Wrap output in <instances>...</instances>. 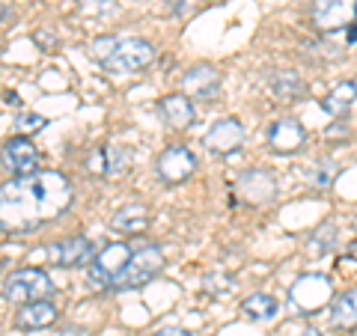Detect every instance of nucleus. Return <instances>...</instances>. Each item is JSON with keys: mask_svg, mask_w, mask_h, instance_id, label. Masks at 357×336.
Listing matches in <instances>:
<instances>
[{"mask_svg": "<svg viewBox=\"0 0 357 336\" xmlns=\"http://www.w3.org/2000/svg\"><path fill=\"white\" fill-rule=\"evenodd\" d=\"M75 203L72 182L57 170L15 176L0 185V232L27 235L63 217Z\"/></svg>", "mask_w": 357, "mask_h": 336, "instance_id": "obj_1", "label": "nucleus"}, {"mask_svg": "<svg viewBox=\"0 0 357 336\" xmlns=\"http://www.w3.org/2000/svg\"><path fill=\"white\" fill-rule=\"evenodd\" d=\"M3 295L15 304H36V300H51L57 295V286L39 268H18L3 280Z\"/></svg>", "mask_w": 357, "mask_h": 336, "instance_id": "obj_2", "label": "nucleus"}, {"mask_svg": "<svg viewBox=\"0 0 357 336\" xmlns=\"http://www.w3.org/2000/svg\"><path fill=\"white\" fill-rule=\"evenodd\" d=\"M131 259V247L128 244H107L105 250H98L93 256V262L86 265V286L93 292H102V289H114L116 277L122 274V268Z\"/></svg>", "mask_w": 357, "mask_h": 336, "instance_id": "obj_3", "label": "nucleus"}, {"mask_svg": "<svg viewBox=\"0 0 357 336\" xmlns=\"http://www.w3.org/2000/svg\"><path fill=\"white\" fill-rule=\"evenodd\" d=\"M161 268H164L161 247H152V244H149V247L134 250L128 265L122 268V274L116 277L114 292H128V289H140V286L152 283V280L161 274Z\"/></svg>", "mask_w": 357, "mask_h": 336, "instance_id": "obj_4", "label": "nucleus"}, {"mask_svg": "<svg viewBox=\"0 0 357 336\" xmlns=\"http://www.w3.org/2000/svg\"><path fill=\"white\" fill-rule=\"evenodd\" d=\"M155 63V45L146 39H119L116 51L110 54V60L105 63V72L110 75H131V72H140L146 66Z\"/></svg>", "mask_w": 357, "mask_h": 336, "instance_id": "obj_5", "label": "nucleus"}, {"mask_svg": "<svg viewBox=\"0 0 357 336\" xmlns=\"http://www.w3.org/2000/svg\"><path fill=\"white\" fill-rule=\"evenodd\" d=\"M331 280L321 274H304L298 277L292 289H289V300L298 310V316H312L316 310H321L331 300Z\"/></svg>", "mask_w": 357, "mask_h": 336, "instance_id": "obj_6", "label": "nucleus"}, {"mask_svg": "<svg viewBox=\"0 0 357 336\" xmlns=\"http://www.w3.org/2000/svg\"><path fill=\"white\" fill-rule=\"evenodd\" d=\"M312 24L319 33H340L357 24V0H316Z\"/></svg>", "mask_w": 357, "mask_h": 336, "instance_id": "obj_7", "label": "nucleus"}, {"mask_svg": "<svg viewBox=\"0 0 357 336\" xmlns=\"http://www.w3.org/2000/svg\"><path fill=\"white\" fill-rule=\"evenodd\" d=\"M134 155L128 146H119V143H102L93 152L86 155V170L98 176V178H119L122 173L131 167Z\"/></svg>", "mask_w": 357, "mask_h": 336, "instance_id": "obj_8", "label": "nucleus"}, {"mask_svg": "<svg viewBox=\"0 0 357 336\" xmlns=\"http://www.w3.org/2000/svg\"><path fill=\"white\" fill-rule=\"evenodd\" d=\"M0 164L3 170L15 176H30V173H39V149L33 146V140L18 134V137H9L3 146H0Z\"/></svg>", "mask_w": 357, "mask_h": 336, "instance_id": "obj_9", "label": "nucleus"}, {"mask_svg": "<svg viewBox=\"0 0 357 336\" xmlns=\"http://www.w3.org/2000/svg\"><path fill=\"white\" fill-rule=\"evenodd\" d=\"M197 158L188 146H167L158 158H155V173H158L167 185H182L194 176Z\"/></svg>", "mask_w": 357, "mask_h": 336, "instance_id": "obj_10", "label": "nucleus"}, {"mask_svg": "<svg viewBox=\"0 0 357 336\" xmlns=\"http://www.w3.org/2000/svg\"><path fill=\"white\" fill-rule=\"evenodd\" d=\"M178 86H182V96L208 102V98H215L220 93V72L211 63H197L182 75V84Z\"/></svg>", "mask_w": 357, "mask_h": 336, "instance_id": "obj_11", "label": "nucleus"}, {"mask_svg": "<svg viewBox=\"0 0 357 336\" xmlns=\"http://www.w3.org/2000/svg\"><path fill=\"white\" fill-rule=\"evenodd\" d=\"M241 143H244V128H241V122L232 116L218 119L203 137V146L215 155H232Z\"/></svg>", "mask_w": 357, "mask_h": 336, "instance_id": "obj_12", "label": "nucleus"}, {"mask_svg": "<svg viewBox=\"0 0 357 336\" xmlns=\"http://www.w3.org/2000/svg\"><path fill=\"white\" fill-rule=\"evenodd\" d=\"M304 143H307V128L292 116L277 119L274 125L268 128V146L277 155H292L298 149H304Z\"/></svg>", "mask_w": 357, "mask_h": 336, "instance_id": "obj_13", "label": "nucleus"}, {"mask_svg": "<svg viewBox=\"0 0 357 336\" xmlns=\"http://www.w3.org/2000/svg\"><path fill=\"white\" fill-rule=\"evenodd\" d=\"M51 259L57 262L60 268H81V265H89L96 256V244L84 238V235H75V238H63V241H54L51 247Z\"/></svg>", "mask_w": 357, "mask_h": 336, "instance_id": "obj_14", "label": "nucleus"}, {"mask_svg": "<svg viewBox=\"0 0 357 336\" xmlns=\"http://www.w3.org/2000/svg\"><path fill=\"white\" fill-rule=\"evenodd\" d=\"M238 194L248 199L250 206H262L277 194V178L268 170H248L238 178Z\"/></svg>", "mask_w": 357, "mask_h": 336, "instance_id": "obj_15", "label": "nucleus"}, {"mask_svg": "<svg viewBox=\"0 0 357 336\" xmlns=\"http://www.w3.org/2000/svg\"><path fill=\"white\" fill-rule=\"evenodd\" d=\"M57 307L51 304V300H36V304H24L18 312L13 324L18 330H42V328H51L54 321H57Z\"/></svg>", "mask_w": 357, "mask_h": 336, "instance_id": "obj_16", "label": "nucleus"}, {"mask_svg": "<svg viewBox=\"0 0 357 336\" xmlns=\"http://www.w3.org/2000/svg\"><path fill=\"white\" fill-rule=\"evenodd\" d=\"M149 208L143 203H128L114 211V217H110V229L114 232H122V235H137L143 229H149Z\"/></svg>", "mask_w": 357, "mask_h": 336, "instance_id": "obj_17", "label": "nucleus"}, {"mask_svg": "<svg viewBox=\"0 0 357 336\" xmlns=\"http://www.w3.org/2000/svg\"><path fill=\"white\" fill-rule=\"evenodd\" d=\"M158 110L170 128H188L194 122V105L188 96H178V93L164 96L158 102Z\"/></svg>", "mask_w": 357, "mask_h": 336, "instance_id": "obj_18", "label": "nucleus"}, {"mask_svg": "<svg viewBox=\"0 0 357 336\" xmlns=\"http://www.w3.org/2000/svg\"><path fill=\"white\" fill-rule=\"evenodd\" d=\"M271 96L277 98V102H298V98L307 96V84L304 77H301L298 72H274L271 77Z\"/></svg>", "mask_w": 357, "mask_h": 336, "instance_id": "obj_19", "label": "nucleus"}, {"mask_svg": "<svg viewBox=\"0 0 357 336\" xmlns=\"http://www.w3.org/2000/svg\"><path fill=\"white\" fill-rule=\"evenodd\" d=\"M354 102H357V84L354 81H342V84L333 86L325 98H321V110L331 114V116H345Z\"/></svg>", "mask_w": 357, "mask_h": 336, "instance_id": "obj_20", "label": "nucleus"}, {"mask_svg": "<svg viewBox=\"0 0 357 336\" xmlns=\"http://www.w3.org/2000/svg\"><path fill=\"white\" fill-rule=\"evenodd\" d=\"M331 324L333 328H340V330H357V286L333 300Z\"/></svg>", "mask_w": 357, "mask_h": 336, "instance_id": "obj_21", "label": "nucleus"}, {"mask_svg": "<svg viewBox=\"0 0 357 336\" xmlns=\"http://www.w3.org/2000/svg\"><path fill=\"white\" fill-rule=\"evenodd\" d=\"M241 316L250 319V321H274L277 316H280V304H277L274 295L256 292L241 304Z\"/></svg>", "mask_w": 357, "mask_h": 336, "instance_id": "obj_22", "label": "nucleus"}, {"mask_svg": "<svg viewBox=\"0 0 357 336\" xmlns=\"http://www.w3.org/2000/svg\"><path fill=\"white\" fill-rule=\"evenodd\" d=\"M333 238H337V229H333L331 227V223H325V227H319L316 232H312V244H310V247H312V253H321V256H325L331 247H333Z\"/></svg>", "mask_w": 357, "mask_h": 336, "instance_id": "obj_23", "label": "nucleus"}, {"mask_svg": "<svg viewBox=\"0 0 357 336\" xmlns=\"http://www.w3.org/2000/svg\"><path fill=\"white\" fill-rule=\"evenodd\" d=\"M33 42H36L45 54H57L60 51V36L51 27H42V30L33 33Z\"/></svg>", "mask_w": 357, "mask_h": 336, "instance_id": "obj_24", "label": "nucleus"}, {"mask_svg": "<svg viewBox=\"0 0 357 336\" xmlns=\"http://www.w3.org/2000/svg\"><path fill=\"white\" fill-rule=\"evenodd\" d=\"M116 45H119V39H114V36H105V39H96V42H93V48H89V51H93V57L105 66V63L110 60V54L116 51Z\"/></svg>", "mask_w": 357, "mask_h": 336, "instance_id": "obj_25", "label": "nucleus"}, {"mask_svg": "<svg viewBox=\"0 0 357 336\" xmlns=\"http://www.w3.org/2000/svg\"><path fill=\"white\" fill-rule=\"evenodd\" d=\"M333 178H337V164H333V161H321L319 173H316V185L319 188H331Z\"/></svg>", "mask_w": 357, "mask_h": 336, "instance_id": "obj_26", "label": "nucleus"}, {"mask_svg": "<svg viewBox=\"0 0 357 336\" xmlns=\"http://www.w3.org/2000/svg\"><path fill=\"white\" fill-rule=\"evenodd\" d=\"M42 125H45V119H42V116H36V114H24V116L18 119V128H21V131H33V128L39 131Z\"/></svg>", "mask_w": 357, "mask_h": 336, "instance_id": "obj_27", "label": "nucleus"}, {"mask_svg": "<svg viewBox=\"0 0 357 336\" xmlns=\"http://www.w3.org/2000/svg\"><path fill=\"white\" fill-rule=\"evenodd\" d=\"M325 137L328 140H333V137H349V128H345V122H337V125H331L325 131Z\"/></svg>", "mask_w": 357, "mask_h": 336, "instance_id": "obj_28", "label": "nucleus"}, {"mask_svg": "<svg viewBox=\"0 0 357 336\" xmlns=\"http://www.w3.org/2000/svg\"><path fill=\"white\" fill-rule=\"evenodd\" d=\"M152 336H191V333L182 330V328H161V330H155Z\"/></svg>", "mask_w": 357, "mask_h": 336, "instance_id": "obj_29", "label": "nucleus"}, {"mask_svg": "<svg viewBox=\"0 0 357 336\" xmlns=\"http://www.w3.org/2000/svg\"><path fill=\"white\" fill-rule=\"evenodd\" d=\"M295 336H325L321 330H312V328H307V330H301V333H295Z\"/></svg>", "mask_w": 357, "mask_h": 336, "instance_id": "obj_30", "label": "nucleus"}, {"mask_svg": "<svg viewBox=\"0 0 357 336\" xmlns=\"http://www.w3.org/2000/svg\"><path fill=\"white\" fill-rule=\"evenodd\" d=\"M349 42H357V24L349 27Z\"/></svg>", "mask_w": 357, "mask_h": 336, "instance_id": "obj_31", "label": "nucleus"}, {"mask_svg": "<svg viewBox=\"0 0 357 336\" xmlns=\"http://www.w3.org/2000/svg\"><path fill=\"white\" fill-rule=\"evenodd\" d=\"M3 18H6V6H3V3H0V21H3Z\"/></svg>", "mask_w": 357, "mask_h": 336, "instance_id": "obj_32", "label": "nucleus"}, {"mask_svg": "<svg viewBox=\"0 0 357 336\" xmlns=\"http://www.w3.org/2000/svg\"><path fill=\"white\" fill-rule=\"evenodd\" d=\"M351 227H354V229H357V215H354V220H351Z\"/></svg>", "mask_w": 357, "mask_h": 336, "instance_id": "obj_33", "label": "nucleus"}, {"mask_svg": "<svg viewBox=\"0 0 357 336\" xmlns=\"http://www.w3.org/2000/svg\"><path fill=\"white\" fill-rule=\"evenodd\" d=\"M0 268H3V262H0Z\"/></svg>", "mask_w": 357, "mask_h": 336, "instance_id": "obj_34", "label": "nucleus"}]
</instances>
